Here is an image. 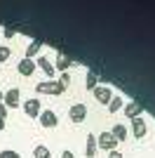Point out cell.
<instances>
[{
    "mask_svg": "<svg viewBox=\"0 0 155 158\" xmlns=\"http://www.w3.org/2000/svg\"><path fill=\"white\" fill-rule=\"evenodd\" d=\"M10 54H12V52H10V47L0 45V64H2V61H7V59H10Z\"/></svg>",
    "mask_w": 155,
    "mask_h": 158,
    "instance_id": "19",
    "label": "cell"
},
{
    "mask_svg": "<svg viewBox=\"0 0 155 158\" xmlns=\"http://www.w3.org/2000/svg\"><path fill=\"white\" fill-rule=\"evenodd\" d=\"M19 87H10L5 94H2V104L7 106V111L10 109H14V106H19V102H21V97H19Z\"/></svg>",
    "mask_w": 155,
    "mask_h": 158,
    "instance_id": "2",
    "label": "cell"
},
{
    "mask_svg": "<svg viewBox=\"0 0 155 158\" xmlns=\"http://www.w3.org/2000/svg\"><path fill=\"white\" fill-rule=\"evenodd\" d=\"M61 158H75V156H73V151H68V149H66V151H61Z\"/></svg>",
    "mask_w": 155,
    "mask_h": 158,
    "instance_id": "24",
    "label": "cell"
},
{
    "mask_svg": "<svg viewBox=\"0 0 155 158\" xmlns=\"http://www.w3.org/2000/svg\"><path fill=\"white\" fill-rule=\"evenodd\" d=\"M40 47H42V43H40V40H33L31 45L26 47V59H33V57L40 52Z\"/></svg>",
    "mask_w": 155,
    "mask_h": 158,
    "instance_id": "16",
    "label": "cell"
},
{
    "mask_svg": "<svg viewBox=\"0 0 155 158\" xmlns=\"http://www.w3.org/2000/svg\"><path fill=\"white\" fill-rule=\"evenodd\" d=\"M97 146L99 149H106V151H115V146H117V139L110 135V132H101L97 137Z\"/></svg>",
    "mask_w": 155,
    "mask_h": 158,
    "instance_id": "3",
    "label": "cell"
},
{
    "mask_svg": "<svg viewBox=\"0 0 155 158\" xmlns=\"http://www.w3.org/2000/svg\"><path fill=\"white\" fill-rule=\"evenodd\" d=\"M127 127L122 125V123H117V125H113V130H110V135H113V137L117 139V142H125V139H127Z\"/></svg>",
    "mask_w": 155,
    "mask_h": 158,
    "instance_id": "14",
    "label": "cell"
},
{
    "mask_svg": "<svg viewBox=\"0 0 155 158\" xmlns=\"http://www.w3.org/2000/svg\"><path fill=\"white\" fill-rule=\"evenodd\" d=\"M59 83H61L64 87H68V85H71V76H68V71H64L61 76H59Z\"/></svg>",
    "mask_w": 155,
    "mask_h": 158,
    "instance_id": "21",
    "label": "cell"
},
{
    "mask_svg": "<svg viewBox=\"0 0 155 158\" xmlns=\"http://www.w3.org/2000/svg\"><path fill=\"white\" fill-rule=\"evenodd\" d=\"M92 92H94V99H97L99 104H108L110 99H113V90L108 85H97Z\"/></svg>",
    "mask_w": 155,
    "mask_h": 158,
    "instance_id": "4",
    "label": "cell"
},
{
    "mask_svg": "<svg viewBox=\"0 0 155 158\" xmlns=\"http://www.w3.org/2000/svg\"><path fill=\"white\" fill-rule=\"evenodd\" d=\"M40 111H42V109H40V99L33 97V99H26L24 102V113L28 116V118H38Z\"/></svg>",
    "mask_w": 155,
    "mask_h": 158,
    "instance_id": "7",
    "label": "cell"
},
{
    "mask_svg": "<svg viewBox=\"0 0 155 158\" xmlns=\"http://www.w3.org/2000/svg\"><path fill=\"white\" fill-rule=\"evenodd\" d=\"M97 137H94V135H87V144H85V156L87 158H94L97 156Z\"/></svg>",
    "mask_w": 155,
    "mask_h": 158,
    "instance_id": "12",
    "label": "cell"
},
{
    "mask_svg": "<svg viewBox=\"0 0 155 158\" xmlns=\"http://www.w3.org/2000/svg\"><path fill=\"white\" fill-rule=\"evenodd\" d=\"M68 116H71L73 123H82V120L87 118V106L78 102V104H73L71 109H68Z\"/></svg>",
    "mask_w": 155,
    "mask_h": 158,
    "instance_id": "6",
    "label": "cell"
},
{
    "mask_svg": "<svg viewBox=\"0 0 155 158\" xmlns=\"http://www.w3.org/2000/svg\"><path fill=\"white\" fill-rule=\"evenodd\" d=\"M120 109H122V99L113 94V99H110V102H108V111H110V113H117V111H120Z\"/></svg>",
    "mask_w": 155,
    "mask_h": 158,
    "instance_id": "18",
    "label": "cell"
},
{
    "mask_svg": "<svg viewBox=\"0 0 155 158\" xmlns=\"http://www.w3.org/2000/svg\"><path fill=\"white\" fill-rule=\"evenodd\" d=\"M33 156H35V158H52V151L47 149L45 144H38L35 149H33Z\"/></svg>",
    "mask_w": 155,
    "mask_h": 158,
    "instance_id": "17",
    "label": "cell"
},
{
    "mask_svg": "<svg viewBox=\"0 0 155 158\" xmlns=\"http://www.w3.org/2000/svg\"><path fill=\"white\" fill-rule=\"evenodd\" d=\"M139 113H143V106L139 104V102H129V104L125 106V116H127L129 120L139 118Z\"/></svg>",
    "mask_w": 155,
    "mask_h": 158,
    "instance_id": "10",
    "label": "cell"
},
{
    "mask_svg": "<svg viewBox=\"0 0 155 158\" xmlns=\"http://www.w3.org/2000/svg\"><path fill=\"white\" fill-rule=\"evenodd\" d=\"M35 66H40V69L45 71V76H54V73H57L54 64H52V61L47 59V57H38V59H35Z\"/></svg>",
    "mask_w": 155,
    "mask_h": 158,
    "instance_id": "11",
    "label": "cell"
},
{
    "mask_svg": "<svg viewBox=\"0 0 155 158\" xmlns=\"http://www.w3.org/2000/svg\"><path fill=\"white\" fill-rule=\"evenodd\" d=\"M68 66H71V57H66L64 52H59V54H57V64H54V69H59V71L64 73V71H68Z\"/></svg>",
    "mask_w": 155,
    "mask_h": 158,
    "instance_id": "13",
    "label": "cell"
},
{
    "mask_svg": "<svg viewBox=\"0 0 155 158\" xmlns=\"http://www.w3.org/2000/svg\"><path fill=\"white\" fill-rule=\"evenodd\" d=\"M132 132H134V137H139V139L146 137V132H148V125H146V120H143L141 116L132 120Z\"/></svg>",
    "mask_w": 155,
    "mask_h": 158,
    "instance_id": "8",
    "label": "cell"
},
{
    "mask_svg": "<svg viewBox=\"0 0 155 158\" xmlns=\"http://www.w3.org/2000/svg\"><path fill=\"white\" fill-rule=\"evenodd\" d=\"M5 116H7V106L0 102V118H5Z\"/></svg>",
    "mask_w": 155,
    "mask_h": 158,
    "instance_id": "23",
    "label": "cell"
},
{
    "mask_svg": "<svg viewBox=\"0 0 155 158\" xmlns=\"http://www.w3.org/2000/svg\"><path fill=\"white\" fill-rule=\"evenodd\" d=\"M0 130H5V118H0Z\"/></svg>",
    "mask_w": 155,
    "mask_h": 158,
    "instance_id": "26",
    "label": "cell"
},
{
    "mask_svg": "<svg viewBox=\"0 0 155 158\" xmlns=\"http://www.w3.org/2000/svg\"><path fill=\"white\" fill-rule=\"evenodd\" d=\"M2 94H5V92H0V102H2Z\"/></svg>",
    "mask_w": 155,
    "mask_h": 158,
    "instance_id": "27",
    "label": "cell"
},
{
    "mask_svg": "<svg viewBox=\"0 0 155 158\" xmlns=\"http://www.w3.org/2000/svg\"><path fill=\"white\" fill-rule=\"evenodd\" d=\"M0 158H21V156L12 149H5V151H0Z\"/></svg>",
    "mask_w": 155,
    "mask_h": 158,
    "instance_id": "20",
    "label": "cell"
},
{
    "mask_svg": "<svg viewBox=\"0 0 155 158\" xmlns=\"http://www.w3.org/2000/svg\"><path fill=\"white\" fill-rule=\"evenodd\" d=\"M108 158H122V153H120V151H110Z\"/></svg>",
    "mask_w": 155,
    "mask_h": 158,
    "instance_id": "25",
    "label": "cell"
},
{
    "mask_svg": "<svg viewBox=\"0 0 155 158\" xmlns=\"http://www.w3.org/2000/svg\"><path fill=\"white\" fill-rule=\"evenodd\" d=\"M35 90H38L40 94H54V97H59V94H64L66 92V87L59 83V80H45V83H38L35 85Z\"/></svg>",
    "mask_w": 155,
    "mask_h": 158,
    "instance_id": "1",
    "label": "cell"
},
{
    "mask_svg": "<svg viewBox=\"0 0 155 158\" xmlns=\"http://www.w3.org/2000/svg\"><path fill=\"white\" fill-rule=\"evenodd\" d=\"M38 120H40V125H42V127H57L59 116H57L54 111H52V109H45V111H40Z\"/></svg>",
    "mask_w": 155,
    "mask_h": 158,
    "instance_id": "5",
    "label": "cell"
},
{
    "mask_svg": "<svg viewBox=\"0 0 155 158\" xmlns=\"http://www.w3.org/2000/svg\"><path fill=\"white\" fill-rule=\"evenodd\" d=\"M35 69H38V66H35V61H33V59H26V57L17 64V71H19L21 76H33V73H35Z\"/></svg>",
    "mask_w": 155,
    "mask_h": 158,
    "instance_id": "9",
    "label": "cell"
},
{
    "mask_svg": "<svg viewBox=\"0 0 155 158\" xmlns=\"http://www.w3.org/2000/svg\"><path fill=\"white\" fill-rule=\"evenodd\" d=\"M2 33H5V38H12V35H14L17 31H14L12 26H5V31H2Z\"/></svg>",
    "mask_w": 155,
    "mask_h": 158,
    "instance_id": "22",
    "label": "cell"
},
{
    "mask_svg": "<svg viewBox=\"0 0 155 158\" xmlns=\"http://www.w3.org/2000/svg\"><path fill=\"white\" fill-rule=\"evenodd\" d=\"M97 85H99V73L87 71V76H85V87H87V90H94Z\"/></svg>",
    "mask_w": 155,
    "mask_h": 158,
    "instance_id": "15",
    "label": "cell"
}]
</instances>
